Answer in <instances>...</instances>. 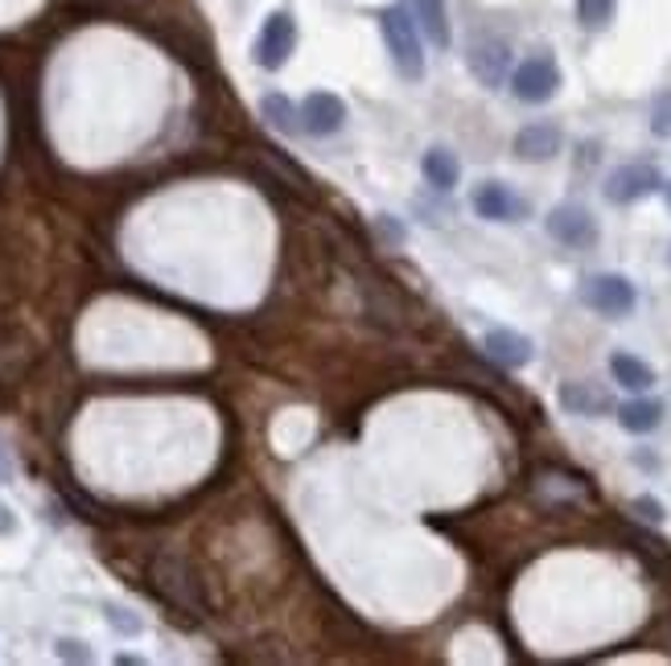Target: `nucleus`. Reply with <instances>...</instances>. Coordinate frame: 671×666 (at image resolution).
<instances>
[{
    "label": "nucleus",
    "mask_w": 671,
    "mask_h": 666,
    "mask_svg": "<svg viewBox=\"0 0 671 666\" xmlns=\"http://www.w3.org/2000/svg\"><path fill=\"white\" fill-rule=\"evenodd\" d=\"M380 30L383 42H388V54H392L395 71L404 79H421L424 74V50H421V25L416 17L404 9V4H392L380 13Z\"/></svg>",
    "instance_id": "obj_1"
},
{
    "label": "nucleus",
    "mask_w": 671,
    "mask_h": 666,
    "mask_svg": "<svg viewBox=\"0 0 671 666\" xmlns=\"http://www.w3.org/2000/svg\"><path fill=\"white\" fill-rule=\"evenodd\" d=\"M581 301L593 309V313H601V318H627V313H634V304H639V292H634V284H630L627 275H589L581 284Z\"/></svg>",
    "instance_id": "obj_2"
},
{
    "label": "nucleus",
    "mask_w": 671,
    "mask_h": 666,
    "mask_svg": "<svg viewBox=\"0 0 671 666\" xmlns=\"http://www.w3.org/2000/svg\"><path fill=\"white\" fill-rule=\"evenodd\" d=\"M512 91L519 103H548L560 91V66L553 54H531L512 71Z\"/></svg>",
    "instance_id": "obj_3"
},
{
    "label": "nucleus",
    "mask_w": 671,
    "mask_h": 666,
    "mask_svg": "<svg viewBox=\"0 0 671 666\" xmlns=\"http://www.w3.org/2000/svg\"><path fill=\"white\" fill-rule=\"evenodd\" d=\"M292 50H297V21H292L289 9H277L264 21L260 38H256V66L260 71H280L292 59Z\"/></svg>",
    "instance_id": "obj_4"
},
{
    "label": "nucleus",
    "mask_w": 671,
    "mask_h": 666,
    "mask_svg": "<svg viewBox=\"0 0 671 666\" xmlns=\"http://www.w3.org/2000/svg\"><path fill=\"white\" fill-rule=\"evenodd\" d=\"M663 186L659 181V169L655 165H647V160H630V165H618L610 177H606V198L613 206H630L647 198V194H655Z\"/></svg>",
    "instance_id": "obj_5"
},
{
    "label": "nucleus",
    "mask_w": 671,
    "mask_h": 666,
    "mask_svg": "<svg viewBox=\"0 0 671 666\" xmlns=\"http://www.w3.org/2000/svg\"><path fill=\"white\" fill-rule=\"evenodd\" d=\"M469 206H474L478 218H486V222H524L527 218V202L512 186H503V181H482V186L474 189Z\"/></svg>",
    "instance_id": "obj_6"
},
{
    "label": "nucleus",
    "mask_w": 671,
    "mask_h": 666,
    "mask_svg": "<svg viewBox=\"0 0 671 666\" xmlns=\"http://www.w3.org/2000/svg\"><path fill=\"white\" fill-rule=\"evenodd\" d=\"M544 227H548V235H553L556 243L565 247H593L598 243V222H593V215L585 210V206H556L553 215L544 218Z\"/></svg>",
    "instance_id": "obj_7"
},
{
    "label": "nucleus",
    "mask_w": 671,
    "mask_h": 666,
    "mask_svg": "<svg viewBox=\"0 0 671 666\" xmlns=\"http://www.w3.org/2000/svg\"><path fill=\"white\" fill-rule=\"evenodd\" d=\"M347 124V103L338 100L334 91H313L301 103V132L309 136H334Z\"/></svg>",
    "instance_id": "obj_8"
},
{
    "label": "nucleus",
    "mask_w": 671,
    "mask_h": 666,
    "mask_svg": "<svg viewBox=\"0 0 671 666\" xmlns=\"http://www.w3.org/2000/svg\"><path fill=\"white\" fill-rule=\"evenodd\" d=\"M482 350L495 358L498 366H507V371H519V366H527L531 358H536V346H531V337L519 330H486V337H482Z\"/></svg>",
    "instance_id": "obj_9"
},
{
    "label": "nucleus",
    "mask_w": 671,
    "mask_h": 666,
    "mask_svg": "<svg viewBox=\"0 0 671 666\" xmlns=\"http://www.w3.org/2000/svg\"><path fill=\"white\" fill-rule=\"evenodd\" d=\"M565 145V136L556 124H527V128L515 132V157L519 160H531V165H540V160H553Z\"/></svg>",
    "instance_id": "obj_10"
},
{
    "label": "nucleus",
    "mask_w": 671,
    "mask_h": 666,
    "mask_svg": "<svg viewBox=\"0 0 671 666\" xmlns=\"http://www.w3.org/2000/svg\"><path fill=\"white\" fill-rule=\"evenodd\" d=\"M469 71L478 74V83L498 87L507 74H512V50L507 42H478L469 50Z\"/></svg>",
    "instance_id": "obj_11"
},
{
    "label": "nucleus",
    "mask_w": 671,
    "mask_h": 666,
    "mask_svg": "<svg viewBox=\"0 0 671 666\" xmlns=\"http://www.w3.org/2000/svg\"><path fill=\"white\" fill-rule=\"evenodd\" d=\"M556 399H560V407L572 412V416H606V412L613 407L610 395L598 392L593 383H565Z\"/></svg>",
    "instance_id": "obj_12"
},
{
    "label": "nucleus",
    "mask_w": 671,
    "mask_h": 666,
    "mask_svg": "<svg viewBox=\"0 0 671 666\" xmlns=\"http://www.w3.org/2000/svg\"><path fill=\"white\" fill-rule=\"evenodd\" d=\"M610 375H613V383L627 387V392H651V387H655V371L642 363V358L627 354V350L610 354Z\"/></svg>",
    "instance_id": "obj_13"
},
{
    "label": "nucleus",
    "mask_w": 671,
    "mask_h": 666,
    "mask_svg": "<svg viewBox=\"0 0 671 666\" xmlns=\"http://www.w3.org/2000/svg\"><path fill=\"white\" fill-rule=\"evenodd\" d=\"M412 9H416V25L421 33L429 38V45H437V50H450V17H445V0H412Z\"/></svg>",
    "instance_id": "obj_14"
},
{
    "label": "nucleus",
    "mask_w": 671,
    "mask_h": 666,
    "mask_svg": "<svg viewBox=\"0 0 671 666\" xmlns=\"http://www.w3.org/2000/svg\"><path fill=\"white\" fill-rule=\"evenodd\" d=\"M659 420H663V404H655V399H630V404L618 407V424L634 436L655 433Z\"/></svg>",
    "instance_id": "obj_15"
},
{
    "label": "nucleus",
    "mask_w": 671,
    "mask_h": 666,
    "mask_svg": "<svg viewBox=\"0 0 671 666\" xmlns=\"http://www.w3.org/2000/svg\"><path fill=\"white\" fill-rule=\"evenodd\" d=\"M421 174L429 177L433 189H453L457 177H462V165H457V157H453L450 148H429L421 160Z\"/></svg>",
    "instance_id": "obj_16"
},
{
    "label": "nucleus",
    "mask_w": 671,
    "mask_h": 666,
    "mask_svg": "<svg viewBox=\"0 0 671 666\" xmlns=\"http://www.w3.org/2000/svg\"><path fill=\"white\" fill-rule=\"evenodd\" d=\"M260 112H264V119H268L277 132H285V136H297V132H301V107H292L285 95H264Z\"/></svg>",
    "instance_id": "obj_17"
},
{
    "label": "nucleus",
    "mask_w": 671,
    "mask_h": 666,
    "mask_svg": "<svg viewBox=\"0 0 671 666\" xmlns=\"http://www.w3.org/2000/svg\"><path fill=\"white\" fill-rule=\"evenodd\" d=\"M610 17H613V0H577V21H581L585 30L610 25Z\"/></svg>",
    "instance_id": "obj_18"
},
{
    "label": "nucleus",
    "mask_w": 671,
    "mask_h": 666,
    "mask_svg": "<svg viewBox=\"0 0 671 666\" xmlns=\"http://www.w3.org/2000/svg\"><path fill=\"white\" fill-rule=\"evenodd\" d=\"M651 132L663 136V141H671V91L651 103Z\"/></svg>",
    "instance_id": "obj_19"
},
{
    "label": "nucleus",
    "mask_w": 671,
    "mask_h": 666,
    "mask_svg": "<svg viewBox=\"0 0 671 666\" xmlns=\"http://www.w3.org/2000/svg\"><path fill=\"white\" fill-rule=\"evenodd\" d=\"M107 625H112V629H120L124 637H136V634H141V622L132 617L128 608H116V605L107 608Z\"/></svg>",
    "instance_id": "obj_20"
},
{
    "label": "nucleus",
    "mask_w": 671,
    "mask_h": 666,
    "mask_svg": "<svg viewBox=\"0 0 671 666\" xmlns=\"http://www.w3.org/2000/svg\"><path fill=\"white\" fill-rule=\"evenodd\" d=\"M630 510H634L639 519H647V522H663V502H659V498H651V493L634 498V502H630Z\"/></svg>",
    "instance_id": "obj_21"
},
{
    "label": "nucleus",
    "mask_w": 671,
    "mask_h": 666,
    "mask_svg": "<svg viewBox=\"0 0 671 666\" xmlns=\"http://www.w3.org/2000/svg\"><path fill=\"white\" fill-rule=\"evenodd\" d=\"M59 658H66V663H91V651L83 646V642H74V637H62Z\"/></svg>",
    "instance_id": "obj_22"
},
{
    "label": "nucleus",
    "mask_w": 671,
    "mask_h": 666,
    "mask_svg": "<svg viewBox=\"0 0 671 666\" xmlns=\"http://www.w3.org/2000/svg\"><path fill=\"white\" fill-rule=\"evenodd\" d=\"M9 531H13V514L0 507V535H9Z\"/></svg>",
    "instance_id": "obj_23"
},
{
    "label": "nucleus",
    "mask_w": 671,
    "mask_h": 666,
    "mask_svg": "<svg viewBox=\"0 0 671 666\" xmlns=\"http://www.w3.org/2000/svg\"><path fill=\"white\" fill-rule=\"evenodd\" d=\"M668 206H671V186H668Z\"/></svg>",
    "instance_id": "obj_24"
},
{
    "label": "nucleus",
    "mask_w": 671,
    "mask_h": 666,
    "mask_svg": "<svg viewBox=\"0 0 671 666\" xmlns=\"http://www.w3.org/2000/svg\"><path fill=\"white\" fill-rule=\"evenodd\" d=\"M0 469H4V457H0Z\"/></svg>",
    "instance_id": "obj_25"
}]
</instances>
